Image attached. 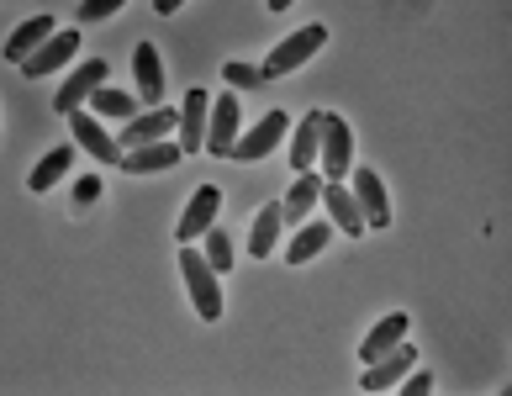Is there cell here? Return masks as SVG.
Instances as JSON below:
<instances>
[{"label": "cell", "mask_w": 512, "mask_h": 396, "mask_svg": "<svg viewBox=\"0 0 512 396\" xmlns=\"http://www.w3.org/2000/svg\"><path fill=\"white\" fill-rule=\"evenodd\" d=\"M412 365H417V349L402 338L396 349H386V354H381V360H370V365H365V375H359V386H365V391H391V386L402 381V375H407Z\"/></svg>", "instance_id": "cell-11"}, {"label": "cell", "mask_w": 512, "mask_h": 396, "mask_svg": "<svg viewBox=\"0 0 512 396\" xmlns=\"http://www.w3.org/2000/svg\"><path fill=\"white\" fill-rule=\"evenodd\" d=\"M270 11H291V0H270Z\"/></svg>", "instance_id": "cell-31"}, {"label": "cell", "mask_w": 512, "mask_h": 396, "mask_svg": "<svg viewBox=\"0 0 512 396\" xmlns=\"http://www.w3.org/2000/svg\"><path fill=\"white\" fill-rule=\"evenodd\" d=\"M322 43H328V27H322V22L301 27V32H291V37H286V43H275V53L259 64V74H264V80H286V74H296L307 59H317Z\"/></svg>", "instance_id": "cell-1"}, {"label": "cell", "mask_w": 512, "mask_h": 396, "mask_svg": "<svg viewBox=\"0 0 512 396\" xmlns=\"http://www.w3.org/2000/svg\"><path fill=\"white\" fill-rule=\"evenodd\" d=\"M132 85H138V101L143 106H164V64H159V48L154 43L132 48Z\"/></svg>", "instance_id": "cell-14"}, {"label": "cell", "mask_w": 512, "mask_h": 396, "mask_svg": "<svg viewBox=\"0 0 512 396\" xmlns=\"http://www.w3.org/2000/svg\"><path fill=\"white\" fill-rule=\"evenodd\" d=\"M206 117H212V90H185V101H180V154H201V143H206Z\"/></svg>", "instance_id": "cell-10"}, {"label": "cell", "mask_w": 512, "mask_h": 396, "mask_svg": "<svg viewBox=\"0 0 512 396\" xmlns=\"http://www.w3.org/2000/svg\"><path fill=\"white\" fill-rule=\"evenodd\" d=\"M74 201L90 206V201H101V175H85L80 185H74Z\"/></svg>", "instance_id": "cell-29"}, {"label": "cell", "mask_w": 512, "mask_h": 396, "mask_svg": "<svg viewBox=\"0 0 512 396\" xmlns=\"http://www.w3.org/2000/svg\"><path fill=\"white\" fill-rule=\"evenodd\" d=\"M402 391H407V396H423V391H433V375H428L423 365H412V370L402 375Z\"/></svg>", "instance_id": "cell-28"}, {"label": "cell", "mask_w": 512, "mask_h": 396, "mask_svg": "<svg viewBox=\"0 0 512 396\" xmlns=\"http://www.w3.org/2000/svg\"><path fill=\"white\" fill-rule=\"evenodd\" d=\"M238 96L233 90H222V96H212V117H206V154H217V159H227L233 154V143H238Z\"/></svg>", "instance_id": "cell-7"}, {"label": "cell", "mask_w": 512, "mask_h": 396, "mask_svg": "<svg viewBox=\"0 0 512 396\" xmlns=\"http://www.w3.org/2000/svg\"><path fill=\"white\" fill-rule=\"evenodd\" d=\"M169 127H180V111H175V106H148L143 117H132V122L117 132V148L127 154V148L159 143V138H169Z\"/></svg>", "instance_id": "cell-9"}, {"label": "cell", "mask_w": 512, "mask_h": 396, "mask_svg": "<svg viewBox=\"0 0 512 396\" xmlns=\"http://www.w3.org/2000/svg\"><path fill=\"white\" fill-rule=\"evenodd\" d=\"M180 6H185V0H154V11H159V16H175Z\"/></svg>", "instance_id": "cell-30"}, {"label": "cell", "mask_w": 512, "mask_h": 396, "mask_svg": "<svg viewBox=\"0 0 512 396\" xmlns=\"http://www.w3.org/2000/svg\"><path fill=\"white\" fill-rule=\"evenodd\" d=\"M317 196H322V175H317V169H301V175H296V185L286 191V201H280V217H286V222H296V228H301V222L312 217Z\"/></svg>", "instance_id": "cell-17"}, {"label": "cell", "mask_w": 512, "mask_h": 396, "mask_svg": "<svg viewBox=\"0 0 512 396\" xmlns=\"http://www.w3.org/2000/svg\"><path fill=\"white\" fill-rule=\"evenodd\" d=\"M74 53H80V32L69 27V32H53L43 48H32L16 69H22L27 80H48V74H53V69H64V64L74 59Z\"/></svg>", "instance_id": "cell-8"}, {"label": "cell", "mask_w": 512, "mask_h": 396, "mask_svg": "<svg viewBox=\"0 0 512 396\" xmlns=\"http://www.w3.org/2000/svg\"><path fill=\"white\" fill-rule=\"evenodd\" d=\"M328 238H333V222H301L296 238H291V249H286V259L307 264V259H317L322 249H328Z\"/></svg>", "instance_id": "cell-22"}, {"label": "cell", "mask_w": 512, "mask_h": 396, "mask_svg": "<svg viewBox=\"0 0 512 396\" xmlns=\"http://www.w3.org/2000/svg\"><path fill=\"white\" fill-rule=\"evenodd\" d=\"M69 164H74V148L64 143V148H53V154H43V164H37L32 175H27V185H32L37 196H43V191H53V185L69 175Z\"/></svg>", "instance_id": "cell-23"}, {"label": "cell", "mask_w": 512, "mask_h": 396, "mask_svg": "<svg viewBox=\"0 0 512 396\" xmlns=\"http://www.w3.org/2000/svg\"><path fill=\"white\" fill-rule=\"evenodd\" d=\"M354 175V206L359 217H365V228H391V196H386V180L375 175V169H349Z\"/></svg>", "instance_id": "cell-6"}, {"label": "cell", "mask_w": 512, "mask_h": 396, "mask_svg": "<svg viewBox=\"0 0 512 396\" xmlns=\"http://www.w3.org/2000/svg\"><path fill=\"white\" fill-rule=\"evenodd\" d=\"M64 122H69V132H74V148H85V154L96 159V164H106V169H111V164H122V148H117V138H111V132H106L96 117H90L85 106H80V111H69Z\"/></svg>", "instance_id": "cell-5"}, {"label": "cell", "mask_w": 512, "mask_h": 396, "mask_svg": "<svg viewBox=\"0 0 512 396\" xmlns=\"http://www.w3.org/2000/svg\"><path fill=\"white\" fill-rule=\"evenodd\" d=\"M222 80H227V85H238V90H259V85H270L254 64H238V59H233V64H222Z\"/></svg>", "instance_id": "cell-26"}, {"label": "cell", "mask_w": 512, "mask_h": 396, "mask_svg": "<svg viewBox=\"0 0 512 396\" xmlns=\"http://www.w3.org/2000/svg\"><path fill=\"white\" fill-rule=\"evenodd\" d=\"M106 80V64L101 59H90V64H80L69 74V80L59 85V96H53V111H59V117H69V111H80L85 101H90V90H96Z\"/></svg>", "instance_id": "cell-16"}, {"label": "cell", "mask_w": 512, "mask_h": 396, "mask_svg": "<svg viewBox=\"0 0 512 396\" xmlns=\"http://www.w3.org/2000/svg\"><path fill=\"white\" fill-rule=\"evenodd\" d=\"M280 201L275 206H259V217H254V228H249V254L264 259V254H275L280 249Z\"/></svg>", "instance_id": "cell-21"}, {"label": "cell", "mask_w": 512, "mask_h": 396, "mask_svg": "<svg viewBox=\"0 0 512 396\" xmlns=\"http://www.w3.org/2000/svg\"><path fill=\"white\" fill-rule=\"evenodd\" d=\"M90 106H96V117H111V122L138 117V106H132L127 90H111V85H96V90H90Z\"/></svg>", "instance_id": "cell-24"}, {"label": "cell", "mask_w": 512, "mask_h": 396, "mask_svg": "<svg viewBox=\"0 0 512 396\" xmlns=\"http://www.w3.org/2000/svg\"><path fill=\"white\" fill-rule=\"evenodd\" d=\"M217 212H222V191H217V185H201V191L191 196V206L180 212V222H175V238L180 243H196L217 222Z\"/></svg>", "instance_id": "cell-12"}, {"label": "cell", "mask_w": 512, "mask_h": 396, "mask_svg": "<svg viewBox=\"0 0 512 396\" xmlns=\"http://www.w3.org/2000/svg\"><path fill=\"white\" fill-rule=\"evenodd\" d=\"M127 6V0H80V22L90 27V22H106V16H117Z\"/></svg>", "instance_id": "cell-27"}, {"label": "cell", "mask_w": 512, "mask_h": 396, "mask_svg": "<svg viewBox=\"0 0 512 396\" xmlns=\"http://www.w3.org/2000/svg\"><path fill=\"white\" fill-rule=\"evenodd\" d=\"M180 143L175 138H159V143H143V148H127L122 169L127 175H159V169H180Z\"/></svg>", "instance_id": "cell-15"}, {"label": "cell", "mask_w": 512, "mask_h": 396, "mask_svg": "<svg viewBox=\"0 0 512 396\" xmlns=\"http://www.w3.org/2000/svg\"><path fill=\"white\" fill-rule=\"evenodd\" d=\"M180 275H185V291H191L196 312L206 317V323H217L222 317V291H217V270L206 264V254L180 249Z\"/></svg>", "instance_id": "cell-3"}, {"label": "cell", "mask_w": 512, "mask_h": 396, "mask_svg": "<svg viewBox=\"0 0 512 396\" xmlns=\"http://www.w3.org/2000/svg\"><path fill=\"white\" fill-rule=\"evenodd\" d=\"M201 238H206V264H212L217 275H227V270H233V243H227V233L217 228V222H212V228H206Z\"/></svg>", "instance_id": "cell-25"}, {"label": "cell", "mask_w": 512, "mask_h": 396, "mask_svg": "<svg viewBox=\"0 0 512 396\" xmlns=\"http://www.w3.org/2000/svg\"><path fill=\"white\" fill-rule=\"evenodd\" d=\"M407 328H412V323H407V312H391V317H381V323L370 328V338L359 344V360H365V365H370V360H381L386 349H396V344L407 338Z\"/></svg>", "instance_id": "cell-18"}, {"label": "cell", "mask_w": 512, "mask_h": 396, "mask_svg": "<svg viewBox=\"0 0 512 396\" xmlns=\"http://www.w3.org/2000/svg\"><path fill=\"white\" fill-rule=\"evenodd\" d=\"M317 164H322V180H344L354 169V132L344 117L322 111V143H317Z\"/></svg>", "instance_id": "cell-2"}, {"label": "cell", "mask_w": 512, "mask_h": 396, "mask_svg": "<svg viewBox=\"0 0 512 396\" xmlns=\"http://www.w3.org/2000/svg\"><path fill=\"white\" fill-rule=\"evenodd\" d=\"M291 132V117L286 111H270V117H259V127L249 132H238V143H233V154L227 159H243V164H259L264 154H275V143Z\"/></svg>", "instance_id": "cell-4"}, {"label": "cell", "mask_w": 512, "mask_h": 396, "mask_svg": "<svg viewBox=\"0 0 512 396\" xmlns=\"http://www.w3.org/2000/svg\"><path fill=\"white\" fill-rule=\"evenodd\" d=\"M317 206L333 217V228H344V238H359L365 233V217H359V206H354V191L344 180H322V196Z\"/></svg>", "instance_id": "cell-13"}, {"label": "cell", "mask_w": 512, "mask_h": 396, "mask_svg": "<svg viewBox=\"0 0 512 396\" xmlns=\"http://www.w3.org/2000/svg\"><path fill=\"white\" fill-rule=\"evenodd\" d=\"M53 32H59V27H53V16H32V22H22V27L6 37V64H22L32 48H43V43H48Z\"/></svg>", "instance_id": "cell-19"}, {"label": "cell", "mask_w": 512, "mask_h": 396, "mask_svg": "<svg viewBox=\"0 0 512 396\" xmlns=\"http://www.w3.org/2000/svg\"><path fill=\"white\" fill-rule=\"evenodd\" d=\"M317 143H322V111H307L301 127H291V169H317Z\"/></svg>", "instance_id": "cell-20"}]
</instances>
